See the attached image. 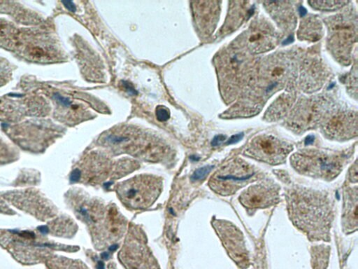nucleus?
<instances>
[{
	"mask_svg": "<svg viewBox=\"0 0 358 269\" xmlns=\"http://www.w3.org/2000/svg\"><path fill=\"white\" fill-rule=\"evenodd\" d=\"M294 225L314 240H329L333 212L328 198L318 191L295 189L287 195Z\"/></svg>",
	"mask_w": 358,
	"mask_h": 269,
	"instance_id": "f257e3e1",
	"label": "nucleus"
},
{
	"mask_svg": "<svg viewBox=\"0 0 358 269\" xmlns=\"http://www.w3.org/2000/svg\"><path fill=\"white\" fill-rule=\"evenodd\" d=\"M122 204L131 210H144L156 202L163 190V180L152 175H139L116 184Z\"/></svg>",
	"mask_w": 358,
	"mask_h": 269,
	"instance_id": "f03ea898",
	"label": "nucleus"
},
{
	"mask_svg": "<svg viewBox=\"0 0 358 269\" xmlns=\"http://www.w3.org/2000/svg\"><path fill=\"white\" fill-rule=\"evenodd\" d=\"M255 168L242 161L229 163L213 175L209 185L218 194L227 197L261 176Z\"/></svg>",
	"mask_w": 358,
	"mask_h": 269,
	"instance_id": "7ed1b4c3",
	"label": "nucleus"
},
{
	"mask_svg": "<svg viewBox=\"0 0 358 269\" xmlns=\"http://www.w3.org/2000/svg\"><path fill=\"white\" fill-rule=\"evenodd\" d=\"M292 163L301 175L314 178L331 180L339 176L344 166V161L336 156L325 154H296Z\"/></svg>",
	"mask_w": 358,
	"mask_h": 269,
	"instance_id": "20e7f679",
	"label": "nucleus"
},
{
	"mask_svg": "<svg viewBox=\"0 0 358 269\" xmlns=\"http://www.w3.org/2000/svg\"><path fill=\"white\" fill-rule=\"evenodd\" d=\"M291 146L272 136L256 137L246 150V155L271 165L284 162Z\"/></svg>",
	"mask_w": 358,
	"mask_h": 269,
	"instance_id": "39448f33",
	"label": "nucleus"
},
{
	"mask_svg": "<svg viewBox=\"0 0 358 269\" xmlns=\"http://www.w3.org/2000/svg\"><path fill=\"white\" fill-rule=\"evenodd\" d=\"M119 256L120 260L127 269H159L148 248L137 237L129 236Z\"/></svg>",
	"mask_w": 358,
	"mask_h": 269,
	"instance_id": "423d86ee",
	"label": "nucleus"
},
{
	"mask_svg": "<svg viewBox=\"0 0 358 269\" xmlns=\"http://www.w3.org/2000/svg\"><path fill=\"white\" fill-rule=\"evenodd\" d=\"M239 201L245 208L251 211L269 208L279 201V188L274 184H255L241 193Z\"/></svg>",
	"mask_w": 358,
	"mask_h": 269,
	"instance_id": "0eeeda50",
	"label": "nucleus"
},
{
	"mask_svg": "<svg viewBox=\"0 0 358 269\" xmlns=\"http://www.w3.org/2000/svg\"><path fill=\"white\" fill-rule=\"evenodd\" d=\"M214 227L224 246L233 258L244 261L246 258L244 238L242 233L232 224L215 220Z\"/></svg>",
	"mask_w": 358,
	"mask_h": 269,
	"instance_id": "6e6552de",
	"label": "nucleus"
},
{
	"mask_svg": "<svg viewBox=\"0 0 358 269\" xmlns=\"http://www.w3.org/2000/svg\"><path fill=\"white\" fill-rule=\"evenodd\" d=\"M343 227L346 233H351L357 228V189L346 190L343 213Z\"/></svg>",
	"mask_w": 358,
	"mask_h": 269,
	"instance_id": "1a4fd4ad",
	"label": "nucleus"
},
{
	"mask_svg": "<svg viewBox=\"0 0 358 269\" xmlns=\"http://www.w3.org/2000/svg\"><path fill=\"white\" fill-rule=\"evenodd\" d=\"M213 168H214L213 165H206V166L202 167V168L197 169L193 173V176H192V180L193 181H199V180H203L208 176L209 173L212 170Z\"/></svg>",
	"mask_w": 358,
	"mask_h": 269,
	"instance_id": "9d476101",
	"label": "nucleus"
},
{
	"mask_svg": "<svg viewBox=\"0 0 358 269\" xmlns=\"http://www.w3.org/2000/svg\"><path fill=\"white\" fill-rule=\"evenodd\" d=\"M156 114L158 121L161 122L167 121L170 118V112L165 106H158L156 108Z\"/></svg>",
	"mask_w": 358,
	"mask_h": 269,
	"instance_id": "9b49d317",
	"label": "nucleus"
},
{
	"mask_svg": "<svg viewBox=\"0 0 358 269\" xmlns=\"http://www.w3.org/2000/svg\"><path fill=\"white\" fill-rule=\"evenodd\" d=\"M30 55L35 58H43L48 56V54L42 48L39 46L33 47L30 50Z\"/></svg>",
	"mask_w": 358,
	"mask_h": 269,
	"instance_id": "f8f14e48",
	"label": "nucleus"
},
{
	"mask_svg": "<svg viewBox=\"0 0 358 269\" xmlns=\"http://www.w3.org/2000/svg\"><path fill=\"white\" fill-rule=\"evenodd\" d=\"M54 97L55 100H56V101L63 105V106L68 107H70L71 105V102L69 101V99H68L67 97L62 96L60 94H55Z\"/></svg>",
	"mask_w": 358,
	"mask_h": 269,
	"instance_id": "ddd939ff",
	"label": "nucleus"
},
{
	"mask_svg": "<svg viewBox=\"0 0 358 269\" xmlns=\"http://www.w3.org/2000/svg\"><path fill=\"white\" fill-rule=\"evenodd\" d=\"M244 133H238V134L237 135H234L233 136L231 137V138L229 139V140H227V142H225L226 145H231V144H237V142H239V141L242 140L243 139V137H244Z\"/></svg>",
	"mask_w": 358,
	"mask_h": 269,
	"instance_id": "4468645a",
	"label": "nucleus"
},
{
	"mask_svg": "<svg viewBox=\"0 0 358 269\" xmlns=\"http://www.w3.org/2000/svg\"><path fill=\"white\" fill-rule=\"evenodd\" d=\"M227 138V137L224 135H218L215 136L214 138L213 139L212 144L213 146H219L222 143L224 142Z\"/></svg>",
	"mask_w": 358,
	"mask_h": 269,
	"instance_id": "2eb2a0df",
	"label": "nucleus"
},
{
	"mask_svg": "<svg viewBox=\"0 0 358 269\" xmlns=\"http://www.w3.org/2000/svg\"><path fill=\"white\" fill-rule=\"evenodd\" d=\"M122 85L125 87L126 91L128 92L131 95H136L138 94V92L136 91L135 88L133 87V86L129 82H125V81H122Z\"/></svg>",
	"mask_w": 358,
	"mask_h": 269,
	"instance_id": "dca6fc26",
	"label": "nucleus"
},
{
	"mask_svg": "<svg viewBox=\"0 0 358 269\" xmlns=\"http://www.w3.org/2000/svg\"><path fill=\"white\" fill-rule=\"evenodd\" d=\"M351 170H350V181L353 182H357V164H355V167L352 168Z\"/></svg>",
	"mask_w": 358,
	"mask_h": 269,
	"instance_id": "f3484780",
	"label": "nucleus"
},
{
	"mask_svg": "<svg viewBox=\"0 0 358 269\" xmlns=\"http://www.w3.org/2000/svg\"><path fill=\"white\" fill-rule=\"evenodd\" d=\"M62 3L65 5V7L68 10L71 11V12H75L76 11V6L74 5L72 2L66 1L63 2Z\"/></svg>",
	"mask_w": 358,
	"mask_h": 269,
	"instance_id": "a211bd4d",
	"label": "nucleus"
},
{
	"mask_svg": "<svg viewBox=\"0 0 358 269\" xmlns=\"http://www.w3.org/2000/svg\"><path fill=\"white\" fill-rule=\"evenodd\" d=\"M314 135H310V136L306 137V140H305V145H310L312 144L314 141Z\"/></svg>",
	"mask_w": 358,
	"mask_h": 269,
	"instance_id": "6ab92c4d",
	"label": "nucleus"
},
{
	"mask_svg": "<svg viewBox=\"0 0 358 269\" xmlns=\"http://www.w3.org/2000/svg\"><path fill=\"white\" fill-rule=\"evenodd\" d=\"M294 41V37L293 36H289V37H288L287 39H285L284 41H283V45H288L291 44V43H293Z\"/></svg>",
	"mask_w": 358,
	"mask_h": 269,
	"instance_id": "aec40b11",
	"label": "nucleus"
},
{
	"mask_svg": "<svg viewBox=\"0 0 358 269\" xmlns=\"http://www.w3.org/2000/svg\"><path fill=\"white\" fill-rule=\"evenodd\" d=\"M299 14H300L301 16H304L306 14L307 11L306 9L304 8V7H300L299 9Z\"/></svg>",
	"mask_w": 358,
	"mask_h": 269,
	"instance_id": "412c9836",
	"label": "nucleus"
},
{
	"mask_svg": "<svg viewBox=\"0 0 358 269\" xmlns=\"http://www.w3.org/2000/svg\"><path fill=\"white\" fill-rule=\"evenodd\" d=\"M0 112H1V109H0Z\"/></svg>",
	"mask_w": 358,
	"mask_h": 269,
	"instance_id": "4be33fe9",
	"label": "nucleus"
}]
</instances>
